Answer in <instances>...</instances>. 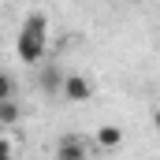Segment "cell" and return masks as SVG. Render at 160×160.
I'll use <instances>...</instances> for the list:
<instances>
[{
    "mask_svg": "<svg viewBox=\"0 0 160 160\" xmlns=\"http://www.w3.org/2000/svg\"><path fill=\"white\" fill-rule=\"evenodd\" d=\"M15 56L30 67L45 63L48 56V15L45 11H30L22 19V30H19V41H15Z\"/></svg>",
    "mask_w": 160,
    "mask_h": 160,
    "instance_id": "obj_1",
    "label": "cell"
},
{
    "mask_svg": "<svg viewBox=\"0 0 160 160\" xmlns=\"http://www.w3.org/2000/svg\"><path fill=\"white\" fill-rule=\"evenodd\" d=\"M60 93H63L67 101L82 104V101H89V97H93V82L86 78V75H63V86H60Z\"/></svg>",
    "mask_w": 160,
    "mask_h": 160,
    "instance_id": "obj_2",
    "label": "cell"
},
{
    "mask_svg": "<svg viewBox=\"0 0 160 160\" xmlns=\"http://www.w3.org/2000/svg\"><path fill=\"white\" fill-rule=\"evenodd\" d=\"M56 160H89V145L78 134H63L56 142Z\"/></svg>",
    "mask_w": 160,
    "mask_h": 160,
    "instance_id": "obj_3",
    "label": "cell"
},
{
    "mask_svg": "<svg viewBox=\"0 0 160 160\" xmlns=\"http://www.w3.org/2000/svg\"><path fill=\"white\" fill-rule=\"evenodd\" d=\"M60 86H63V71H60V67H56L52 60L38 63V89H41V93L56 97V93H60Z\"/></svg>",
    "mask_w": 160,
    "mask_h": 160,
    "instance_id": "obj_4",
    "label": "cell"
},
{
    "mask_svg": "<svg viewBox=\"0 0 160 160\" xmlns=\"http://www.w3.org/2000/svg\"><path fill=\"white\" fill-rule=\"evenodd\" d=\"M123 145V130L119 127H101V130H97V149H108V153H112V149H119Z\"/></svg>",
    "mask_w": 160,
    "mask_h": 160,
    "instance_id": "obj_5",
    "label": "cell"
},
{
    "mask_svg": "<svg viewBox=\"0 0 160 160\" xmlns=\"http://www.w3.org/2000/svg\"><path fill=\"white\" fill-rule=\"evenodd\" d=\"M19 119H22L19 101H4V104H0V127H15Z\"/></svg>",
    "mask_w": 160,
    "mask_h": 160,
    "instance_id": "obj_6",
    "label": "cell"
},
{
    "mask_svg": "<svg viewBox=\"0 0 160 160\" xmlns=\"http://www.w3.org/2000/svg\"><path fill=\"white\" fill-rule=\"evenodd\" d=\"M4 101H15V78L0 71V104H4Z\"/></svg>",
    "mask_w": 160,
    "mask_h": 160,
    "instance_id": "obj_7",
    "label": "cell"
},
{
    "mask_svg": "<svg viewBox=\"0 0 160 160\" xmlns=\"http://www.w3.org/2000/svg\"><path fill=\"white\" fill-rule=\"evenodd\" d=\"M4 157H15V153H11V142H8V138H0V160Z\"/></svg>",
    "mask_w": 160,
    "mask_h": 160,
    "instance_id": "obj_8",
    "label": "cell"
},
{
    "mask_svg": "<svg viewBox=\"0 0 160 160\" xmlns=\"http://www.w3.org/2000/svg\"><path fill=\"white\" fill-rule=\"evenodd\" d=\"M4 160H15V157H4Z\"/></svg>",
    "mask_w": 160,
    "mask_h": 160,
    "instance_id": "obj_9",
    "label": "cell"
}]
</instances>
